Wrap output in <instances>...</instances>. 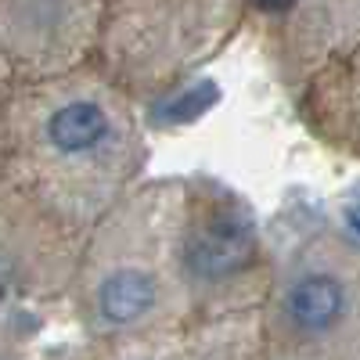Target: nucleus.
Masks as SVG:
<instances>
[{"label": "nucleus", "mask_w": 360, "mask_h": 360, "mask_svg": "<svg viewBox=\"0 0 360 360\" xmlns=\"http://www.w3.org/2000/svg\"><path fill=\"white\" fill-rule=\"evenodd\" d=\"M15 162L33 195L65 220L108 217L144 166L127 90L108 76L40 79L15 108Z\"/></svg>", "instance_id": "1"}, {"label": "nucleus", "mask_w": 360, "mask_h": 360, "mask_svg": "<svg viewBox=\"0 0 360 360\" xmlns=\"http://www.w3.org/2000/svg\"><path fill=\"white\" fill-rule=\"evenodd\" d=\"M86 317L101 335L144 342L195 324L184 281V184L141 188L108 213L86 266Z\"/></svg>", "instance_id": "2"}, {"label": "nucleus", "mask_w": 360, "mask_h": 360, "mask_svg": "<svg viewBox=\"0 0 360 360\" xmlns=\"http://www.w3.org/2000/svg\"><path fill=\"white\" fill-rule=\"evenodd\" d=\"M266 245V356L360 360V249L310 220H285Z\"/></svg>", "instance_id": "3"}, {"label": "nucleus", "mask_w": 360, "mask_h": 360, "mask_svg": "<svg viewBox=\"0 0 360 360\" xmlns=\"http://www.w3.org/2000/svg\"><path fill=\"white\" fill-rule=\"evenodd\" d=\"M252 0H108L101 54L108 79L159 98L202 69L245 22Z\"/></svg>", "instance_id": "4"}, {"label": "nucleus", "mask_w": 360, "mask_h": 360, "mask_svg": "<svg viewBox=\"0 0 360 360\" xmlns=\"http://www.w3.org/2000/svg\"><path fill=\"white\" fill-rule=\"evenodd\" d=\"M184 281L195 324L266 303L270 245L245 202L213 180L184 184Z\"/></svg>", "instance_id": "5"}, {"label": "nucleus", "mask_w": 360, "mask_h": 360, "mask_svg": "<svg viewBox=\"0 0 360 360\" xmlns=\"http://www.w3.org/2000/svg\"><path fill=\"white\" fill-rule=\"evenodd\" d=\"M108 0H0V47L29 76L72 72L101 47Z\"/></svg>", "instance_id": "6"}, {"label": "nucleus", "mask_w": 360, "mask_h": 360, "mask_svg": "<svg viewBox=\"0 0 360 360\" xmlns=\"http://www.w3.org/2000/svg\"><path fill=\"white\" fill-rule=\"evenodd\" d=\"M252 8L270 62L292 86L360 44V0H252Z\"/></svg>", "instance_id": "7"}, {"label": "nucleus", "mask_w": 360, "mask_h": 360, "mask_svg": "<svg viewBox=\"0 0 360 360\" xmlns=\"http://www.w3.org/2000/svg\"><path fill=\"white\" fill-rule=\"evenodd\" d=\"M295 108L321 144L360 159V44L335 54L299 83Z\"/></svg>", "instance_id": "8"}, {"label": "nucleus", "mask_w": 360, "mask_h": 360, "mask_svg": "<svg viewBox=\"0 0 360 360\" xmlns=\"http://www.w3.org/2000/svg\"><path fill=\"white\" fill-rule=\"evenodd\" d=\"M152 360H270L263 310H245L217 321H198L155 342Z\"/></svg>", "instance_id": "9"}]
</instances>
